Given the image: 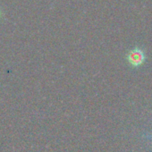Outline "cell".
I'll list each match as a JSON object with an SVG mask.
<instances>
[{
  "instance_id": "6da1fadb",
  "label": "cell",
  "mask_w": 152,
  "mask_h": 152,
  "mask_svg": "<svg viewBox=\"0 0 152 152\" xmlns=\"http://www.w3.org/2000/svg\"><path fill=\"white\" fill-rule=\"evenodd\" d=\"M146 58L147 56L145 51L139 46L134 47L126 55V61L128 64L135 69L141 67L146 62Z\"/></svg>"
},
{
  "instance_id": "7a4b0ae2",
  "label": "cell",
  "mask_w": 152,
  "mask_h": 152,
  "mask_svg": "<svg viewBox=\"0 0 152 152\" xmlns=\"http://www.w3.org/2000/svg\"><path fill=\"white\" fill-rule=\"evenodd\" d=\"M4 17V10L2 9V7H0V21H1Z\"/></svg>"
},
{
  "instance_id": "3957f363",
  "label": "cell",
  "mask_w": 152,
  "mask_h": 152,
  "mask_svg": "<svg viewBox=\"0 0 152 152\" xmlns=\"http://www.w3.org/2000/svg\"><path fill=\"white\" fill-rule=\"evenodd\" d=\"M151 138H152V135H151Z\"/></svg>"
}]
</instances>
